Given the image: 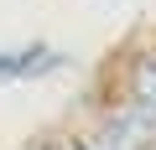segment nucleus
Listing matches in <instances>:
<instances>
[{"mask_svg": "<svg viewBox=\"0 0 156 150\" xmlns=\"http://www.w3.org/2000/svg\"><path fill=\"white\" fill-rule=\"evenodd\" d=\"M130 98H135V114L146 129H156V57H140L130 67Z\"/></svg>", "mask_w": 156, "mask_h": 150, "instance_id": "f03ea898", "label": "nucleus"}, {"mask_svg": "<svg viewBox=\"0 0 156 150\" xmlns=\"http://www.w3.org/2000/svg\"><path fill=\"white\" fill-rule=\"evenodd\" d=\"M62 57L52 47H11L0 52V83H16V78H42V72H52Z\"/></svg>", "mask_w": 156, "mask_h": 150, "instance_id": "f257e3e1", "label": "nucleus"}]
</instances>
